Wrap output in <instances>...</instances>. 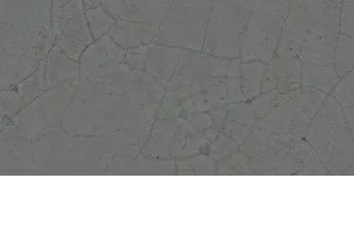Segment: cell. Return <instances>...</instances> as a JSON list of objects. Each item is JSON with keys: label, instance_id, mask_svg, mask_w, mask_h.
I'll use <instances>...</instances> for the list:
<instances>
[{"label": "cell", "instance_id": "cell-1", "mask_svg": "<svg viewBox=\"0 0 354 235\" xmlns=\"http://www.w3.org/2000/svg\"><path fill=\"white\" fill-rule=\"evenodd\" d=\"M348 134L341 131L339 137L336 138V141L333 143L332 155L330 161H327V170L330 174L343 173L352 164L353 143Z\"/></svg>", "mask_w": 354, "mask_h": 235}, {"label": "cell", "instance_id": "cell-2", "mask_svg": "<svg viewBox=\"0 0 354 235\" xmlns=\"http://www.w3.org/2000/svg\"><path fill=\"white\" fill-rule=\"evenodd\" d=\"M298 174H325L322 159L309 143H303L297 154Z\"/></svg>", "mask_w": 354, "mask_h": 235}, {"label": "cell", "instance_id": "cell-3", "mask_svg": "<svg viewBox=\"0 0 354 235\" xmlns=\"http://www.w3.org/2000/svg\"><path fill=\"white\" fill-rule=\"evenodd\" d=\"M239 146H240L239 143H233V141H230V140L225 139V138H222L217 143H213L212 152H212L214 159L221 161V159H224V158L232 155L233 152H236V148Z\"/></svg>", "mask_w": 354, "mask_h": 235}]
</instances>
